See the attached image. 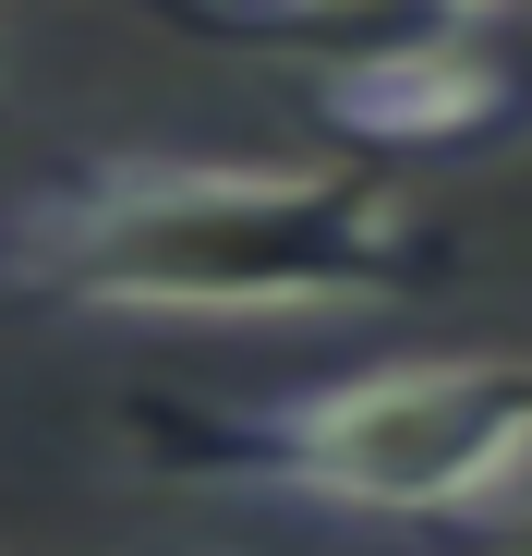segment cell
I'll return each mask as SVG.
<instances>
[{"label":"cell","mask_w":532,"mask_h":556,"mask_svg":"<svg viewBox=\"0 0 532 556\" xmlns=\"http://www.w3.org/2000/svg\"><path fill=\"white\" fill-rule=\"evenodd\" d=\"M435 278V230L376 157L242 169V157H110L49 181L0 230V291L61 315H327Z\"/></svg>","instance_id":"6da1fadb"},{"label":"cell","mask_w":532,"mask_h":556,"mask_svg":"<svg viewBox=\"0 0 532 556\" xmlns=\"http://www.w3.org/2000/svg\"><path fill=\"white\" fill-rule=\"evenodd\" d=\"M157 459L291 508L364 520H472L532 484V351L376 363L339 388H279L254 412H157Z\"/></svg>","instance_id":"7a4b0ae2"},{"label":"cell","mask_w":532,"mask_h":556,"mask_svg":"<svg viewBox=\"0 0 532 556\" xmlns=\"http://www.w3.org/2000/svg\"><path fill=\"white\" fill-rule=\"evenodd\" d=\"M315 110L376 169L388 157H472V146L532 122V73L508 49H472V25L460 37H388V49H339V73L315 85Z\"/></svg>","instance_id":"3957f363"},{"label":"cell","mask_w":532,"mask_h":556,"mask_svg":"<svg viewBox=\"0 0 532 556\" xmlns=\"http://www.w3.org/2000/svg\"><path fill=\"white\" fill-rule=\"evenodd\" d=\"M472 13H496V0H230V25H254V37H315L327 61H339V49H388V37H460Z\"/></svg>","instance_id":"277c9868"}]
</instances>
